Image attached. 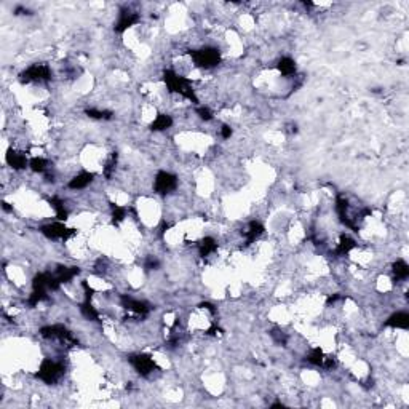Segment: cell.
<instances>
[{
    "instance_id": "1",
    "label": "cell",
    "mask_w": 409,
    "mask_h": 409,
    "mask_svg": "<svg viewBox=\"0 0 409 409\" xmlns=\"http://www.w3.org/2000/svg\"><path fill=\"white\" fill-rule=\"evenodd\" d=\"M163 80H165L169 91L178 93L182 98H187L194 102H199V99L195 96V91L192 90V86H190L189 80L186 77H182L173 71H165V74H163Z\"/></svg>"
},
{
    "instance_id": "2",
    "label": "cell",
    "mask_w": 409,
    "mask_h": 409,
    "mask_svg": "<svg viewBox=\"0 0 409 409\" xmlns=\"http://www.w3.org/2000/svg\"><path fill=\"white\" fill-rule=\"evenodd\" d=\"M190 56H192L195 66L203 67V69H211L221 63V53L213 46H204V48L190 51Z\"/></svg>"
},
{
    "instance_id": "3",
    "label": "cell",
    "mask_w": 409,
    "mask_h": 409,
    "mask_svg": "<svg viewBox=\"0 0 409 409\" xmlns=\"http://www.w3.org/2000/svg\"><path fill=\"white\" fill-rule=\"evenodd\" d=\"M64 374V365L59 363V361H54L50 358H45L42 363H40L37 377L40 380H43L45 384H54L56 380Z\"/></svg>"
},
{
    "instance_id": "4",
    "label": "cell",
    "mask_w": 409,
    "mask_h": 409,
    "mask_svg": "<svg viewBox=\"0 0 409 409\" xmlns=\"http://www.w3.org/2000/svg\"><path fill=\"white\" fill-rule=\"evenodd\" d=\"M40 232L50 240H67L72 235H76V230L66 227L63 222H53V224H46V226L40 227Z\"/></svg>"
},
{
    "instance_id": "5",
    "label": "cell",
    "mask_w": 409,
    "mask_h": 409,
    "mask_svg": "<svg viewBox=\"0 0 409 409\" xmlns=\"http://www.w3.org/2000/svg\"><path fill=\"white\" fill-rule=\"evenodd\" d=\"M50 79L51 71L46 64H32L21 74V80L24 83H29V82H48Z\"/></svg>"
},
{
    "instance_id": "6",
    "label": "cell",
    "mask_w": 409,
    "mask_h": 409,
    "mask_svg": "<svg viewBox=\"0 0 409 409\" xmlns=\"http://www.w3.org/2000/svg\"><path fill=\"white\" fill-rule=\"evenodd\" d=\"M178 187V178L168 171H159L154 181V190L157 194H169Z\"/></svg>"
},
{
    "instance_id": "7",
    "label": "cell",
    "mask_w": 409,
    "mask_h": 409,
    "mask_svg": "<svg viewBox=\"0 0 409 409\" xmlns=\"http://www.w3.org/2000/svg\"><path fill=\"white\" fill-rule=\"evenodd\" d=\"M40 336L45 339H56V340H61V342H66V344H76V339L72 337V334L67 331L63 325L45 326V328L40 329Z\"/></svg>"
},
{
    "instance_id": "8",
    "label": "cell",
    "mask_w": 409,
    "mask_h": 409,
    "mask_svg": "<svg viewBox=\"0 0 409 409\" xmlns=\"http://www.w3.org/2000/svg\"><path fill=\"white\" fill-rule=\"evenodd\" d=\"M129 363H131V366L134 368V369L144 377H147L149 374H152L157 369V365H155L154 358L149 357V355H144V353L129 357Z\"/></svg>"
},
{
    "instance_id": "9",
    "label": "cell",
    "mask_w": 409,
    "mask_h": 409,
    "mask_svg": "<svg viewBox=\"0 0 409 409\" xmlns=\"http://www.w3.org/2000/svg\"><path fill=\"white\" fill-rule=\"evenodd\" d=\"M139 15L133 11H122L117 24H115V32H125L128 27H131L134 24L139 23Z\"/></svg>"
},
{
    "instance_id": "10",
    "label": "cell",
    "mask_w": 409,
    "mask_h": 409,
    "mask_svg": "<svg viewBox=\"0 0 409 409\" xmlns=\"http://www.w3.org/2000/svg\"><path fill=\"white\" fill-rule=\"evenodd\" d=\"M6 163L13 168V169H24L27 165H29V160L23 152L13 151V149H8V152L5 155Z\"/></svg>"
},
{
    "instance_id": "11",
    "label": "cell",
    "mask_w": 409,
    "mask_h": 409,
    "mask_svg": "<svg viewBox=\"0 0 409 409\" xmlns=\"http://www.w3.org/2000/svg\"><path fill=\"white\" fill-rule=\"evenodd\" d=\"M122 304H123L125 309L131 310L134 313H138V315H147L149 310H151L149 304L142 302V301H138V299H133V297H129V296L122 297Z\"/></svg>"
},
{
    "instance_id": "12",
    "label": "cell",
    "mask_w": 409,
    "mask_h": 409,
    "mask_svg": "<svg viewBox=\"0 0 409 409\" xmlns=\"http://www.w3.org/2000/svg\"><path fill=\"white\" fill-rule=\"evenodd\" d=\"M94 179V174L90 173V171H82L79 173L77 176H74V178L69 181V187L74 189V190H80V189H85L88 187L90 184L93 182Z\"/></svg>"
},
{
    "instance_id": "13",
    "label": "cell",
    "mask_w": 409,
    "mask_h": 409,
    "mask_svg": "<svg viewBox=\"0 0 409 409\" xmlns=\"http://www.w3.org/2000/svg\"><path fill=\"white\" fill-rule=\"evenodd\" d=\"M385 326H390V328H398V329H408L409 326V315L406 312H397L393 313L385 322Z\"/></svg>"
},
{
    "instance_id": "14",
    "label": "cell",
    "mask_w": 409,
    "mask_h": 409,
    "mask_svg": "<svg viewBox=\"0 0 409 409\" xmlns=\"http://www.w3.org/2000/svg\"><path fill=\"white\" fill-rule=\"evenodd\" d=\"M262 232H264V226L259 221H251L248 224V227L246 230H245V238H246V243L251 245L253 242H256L259 237L262 235Z\"/></svg>"
},
{
    "instance_id": "15",
    "label": "cell",
    "mask_w": 409,
    "mask_h": 409,
    "mask_svg": "<svg viewBox=\"0 0 409 409\" xmlns=\"http://www.w3.org/2000/svg\"><path fill=\"white\" fill-rule=\"evenodd\" d=\"M79 267H59L56 272H54V277H56V280L59 282V285H63V283H67V282H71L74 277L79 275Z\"/></svg>"
},
{
    "instance_id": "16",
    "label": "cell",
    "mask_w": 409,
    "mask_h": 409,
    "mask_svg": "<svg viewBox=\"0 0 409 409\" xmlns=\"http://www.w3.org/2000/svg\"><path fill=\"white\" fill-rule=\"evenodd\" d=\"M278 71H280L282 76L285 77H289V76H294L296 74V63H294V59H291L288 56H285L282 58L280 61H278Z\"/></svg>"
},
{
    "instance_id": "17",
    "label": "cell",
    "mask_w": 409,
    "mask_h": 409,
    "mask_svg": "<svg viewBox=\"0 0 409 409\" xmlns=\"http://www.w3.org/2000/svg\"><path fill=\"white\" fill-rule=\"evenodd\" d=\"M216 249H217V243H216L214 238H211V237H204L203 240L199 243L200 256H203V257H208L209 254L216 253Z\"/></svg>"
},
{
    "instance_id": "18",
    "label": "cell",
    "mask_w": 409,
    "mask_h": 409,
    "mask_svg": "<svg viewBox=\"0 0 409 409\" xmlns=\"http://www.w3.org/2000/svg\"><path fill=\"white\" fill-rule=\"evenodd\" d=\"M171 125H173V119L168 114H160L152 122L151 129H154V131H163V129H168Z\"/></svg>"
},
{
    "instance_id": "19",
    "label": "cell",
    "mask_w": 409,
    "mask_h": 409,
    "mask_svg": "<svg viewBox=\"0 0 409 409\" xmlns=\"http://www.w3.org/2000/svg\"><path fill=\"white\" fill-rule=\"evenodd\" d=\"M357 246V243L352 240L350 237H347V235H342L340 237V242L337 243V248H336V254L339 256H345V254H349L350 251Z\"/></svg>"
},
{
    "instance_id": "20",
    "label": "cell",
    "mask_w": 409,
    "mask_h": 409,
    "mask_svg": "<svg viewBox=\"0 0 409 409\" xmlns=\"http://www.w3.org/2000/svg\"><path fill=\"white\" fill-rule=\"evenodd\" d=\"M50 203H51V208L54 209V213H56L58 221H66L67 216H69V213H67L64 202L61 200L59 197H53V199L50 200Z\"/></svg>"
},
{
    "instance_id": "21",
    "label": "cell",
    "mask_w": 409,
    "mask_h": 409,
    "mask_svg": "<svg viewBox=\"0 0 409 409\" xmlns=\"http://www.w3.org/2000/svg\"><path fill=\"white\" fill-rule=\"evenodd\" d=\"M393 275L397 280H406V278L409 277V265L406 261H403V259H398L397 262H393Z\"/></svg>"
},
{
    "instance_id": "22",
    "label": "cell",
    "mask_w": 409,
    "mask_h": 409,
    "mask_svg": "<svg viewBox=\"0 0 409 409\" xmlns=\"http://www.w3.org/2000/svg\"><path fill=\"white\" fill-rule=\"evenodd\" d=\"M307 361L315 366H325V361H326V355L323 353V350L317 347V349H312L310 353L307 355Z\"/></svg>"
},
{
    "instance_id": "23",
    "label": "cell",
    "mask_w": 409,
    "mask_h": 409,
    "mask_svg": "<svg viewBox=\"0 0 409 409\" xmlns=\"http://www.w3.org/2000/svg\"><path fill=\"white\" fill-rule=\"evenodd\" d=\"M80 312L83 313V317H86L88 320H93V322H96V320L99 318L96 309H94V307L91 305V302H90V299H85V302L80 304Z\"/></svg>"
},
{
    "instance_id": "24",
    "label": "cell",
    "mask_w": 409,
    "mask_h": 409,
    "mask_svg": "<svg viewBox=\"0 0 409 409\" xmlns=\"http://www.w3.org/2000/svg\"><path fill=\"white\" fill-rule=\"evenodd\" d=\"M29 166L36 173H46V169H48V160L42 159V157H34V159L29 160Z\"/></svg>"
},
{
    "instance_id": "25",
    "label": "cell",
    "mask_w": 409,
    "mask_h": 409,
    "mask_svg": "<svg viewBox=\"0 0 409 409\" xmlns=\"http://www.w3.org/2000/svg\"><path fill=\"white\" fill-rule=\"evenodd\" d=\"M86 115L91 119H98V120H109L112 119V112L111 111H98V109H86Z\"/></svg>"
},
{
    "instance_id": "26",
    "label": "cell",
    "mask_w": 409,
    "mask_h": 409,
    "mask_svg": "<svg viewBox=\"0 0 409 409\" xmlns=\"http://www.w3.org/2000/svg\"><path fill=\"white\" fill-rule=\"evenodd\" d=\"M125 216H126V208L119 206V204H112V217H114L115 224L123 221Z\"/></svg>"
},
{
    "instance_id": "27",
    "label": "cell",
    "mask_w": 409,
    "mask_h": 409,
    "mask_svg": "<svg viewBox=\"0 0 409 409\" xmlns=\"http://www.w3.org/2000/svg\"><path fill=\"white\" fill-rule=\"evenodd\" d=\"M197 114L200 115L202 120H206L208 122V120L213 119V112H211L208 107H199V109H197Z\"/></svg>"
},
{
    "instance_id": "28",
    "label": "cell",
    "mask_w": 409,
    "mask_h": 409,
    "mask_svg": "<svg viewBox=\"0 0 409 409\" xmlns=\"http://www.w3.org/2000/svg\"><path fill=\"white\" fill-rule=\"evenodd\" d=\"M232 133H234V131H232V128H230L229 125H222V128H221V136H222L224 139H229L230 136H232Z\"/></svg>"
},
{
    "instance_id": "29",
    "label": "cell",
    "mask_w": 409,
    "mask_h": 409,
    "mask_svg": "<svg viewBox=\"0 0 409 409\" xmlns=\"http://www.w3.org/2000/svg\"><path fill=\"white\" fill-rule=\"evenodd\" d=\"M157 267H159V261H157V259H154V257H151V259H149V261L146 262V269H149V270L157 269Z\"/></svg>"
}]
</instances>
